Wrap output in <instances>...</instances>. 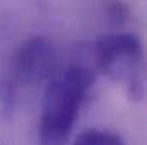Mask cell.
Returning <instances> with one entry per match:
<instances>
[{
    "instance_id": "obj_1",
    "label": "cell",
    "mask_w": 147,
    "mask_h": 145,
    "mask_svg": "<svg viewBox=\"0 0 147 145\" xmlns=\"http://www.w3.org/2000/svg\"><path fill=\"white\" fill-rule=\"evenodd\" d=\"M96 75L80 48L79 58L62 65L45 84L38 125L39 145H67Z\"/></svg>"
},
{
    "instance_id": "obj_2",
    "label": "cell",
    "mask_w": 147,
    "mask_h": 145,
    "mask_svg": "<svg viewBox=\"0 0 147 145\" xmlns=\"http://www.w3.org/2000/svg\"><path fill=\"white\" fill-rule=\"evenodd\" d=\"M96 73L121 85L130 101L146 96V63L142 41L134 33H108L82 46Z\"/></svg>"
},
{
    "instance_id": "obj_3",
    "label": "cell",
    "mask_w": 147,
    "mask_h": 145,
    "mask_svg": "<svg viewBox=\"0 0 147 145\" xmlns=\"http://www.w3.org/2000/svg\"><path fill=\"white\" fill-rule=\"evenodd\" d=\"M62 67L57 44L45 36L22 41L9 62V77L0 84V99L9 103L19 87L46 84Z\"/></svg>"
},
{
    "instance_id": "obj_4",
    "label": "cell",
    "mask_w": 147,
    "mask_h": 145,
    "mask_svg": "<svg viewBox=\"0 0 147 145\" xmlns=\"http://www.w3.org/2000/svg\"><path fill=\"white\" fill-rule=\"evenodd\" d=\"M72 145H125V140L111 130L87 128L75 137Z\"/></svg>"
}]
</instances>
